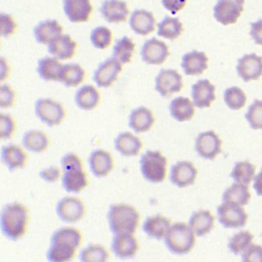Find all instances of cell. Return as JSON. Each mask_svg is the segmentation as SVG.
I'll list each match as a JSON object with an SVG mask.
<instances>
[{"label": "cell", "instance_id": "obj_1", "mask_svg": "<svg viewBox=\"0 0 262 262\" xmlns=\"http://www.w3.org/2000/svg\"><path fill=\"white\" fill-rule=\"evenodd\" d=\"M83 241L82 232L72 226L56 229L51 238L46 253L49 262H71Z\"/></svg>", "mask_w": 262, "mask_h": 262}, {"label": "cell", "instance_id": "obj_2", "mask_svg": "<svg viewBox=\"0 0 262 262\" xmlns=\"http://www.w3.org/2000/svg\"><path fill=\"white\" fill-rule=\"evenodd\" d=\"M29 210L19 203L6 204L0 213V226L2 233L11 241L21 238L28 229Z\"/></svg>", "mask_w": 262, "mask_h": 262}, {"label": "cell", "instance_id": "obj_3", "mask_svg": "<svg viewBox=\"0 0 262 262\" xmlns=\"http://www.w3.org/2000/svg\"><path fill=\"white\" fill-rule=\"evenodd\" d=\"M111 231L114 234H134L140 220V214L135 207L125 203L113 204L106 214Z\"/></svg>", "mask_w": 262, "mask_h": 262}, {"label": "cell", "instance_id": "obj_4", "mask_svg": "<svg viewBox=\"0 0 262 262\" xmlns=\"http://www.w3.org/2000/svg\"><path fill=\"white\" fill-rule=\"evenodd\" d=\"M62 168L61 184L66 191L72 193L81 192L88 185L87 174L84 171L80 157L75 152L66 154L60 161Z\"/></svg>", "mask_w": 262, "mask_h": 262}, {"label": "cell", "instance_id": "obj_5", "mask_svg": "<svg viewBox=\"0 0 262 262\" xmlns=\"http://www.w3.org/2000/svg\"><path fill=\"white\" fill-rule=\"evenodd\" d=\"M195 233L188 223L175 222L171 225L164 241L171 253L185 255L193 249L195 245Z\"/></svg>", "mask_w": 262, "mask_h": 262}, {"label": "cell", "instance_id": "obj_6", "mask_svg": "<svg viewBox=\"0 0 262 262\" xmlns=\"http://www.w3.org/2000/svg\"><path fill=\"white\" fill-rule=\"evenodd\" d=\"M140 171L145 180L160 183L167 175V158L160 150H146L140 158Z\"/></svg>", "mask_w": 262, "mask_h": 262}, {"label": "cell", "instance_id": "obj_7", "mask_svg": "<svg viewBox=\"0 0 262 262\" xmlns=\"http://www.w3.org/2000/svg\"><path fill=\"white\" fill-rule=\"evenodd\" d=\"M35 113L37 118L49 127L59 125L64 117L66 110L63 105L53 98H39L35 103Z\"/></svg>", "mask_w": 262, "mask_h": 262}, {"label": "cell", "instance_id": "obj_8", "mask_svg": "<svg viewBox=\"0 0 262 262\" xmlns=\"http://www.w3.org/2000/svg\"><path fill=\"white\" fill-rule=\"evenodd\" d=\"M217 216L225 228H241L247 224L248 213L243 206L233 203H222L217 208Z\"/></svg>", "mask_w": 262, "mask_h": 262}, {"label": "cell", "instance_id": "obj_9", "mask_svg": "<svg viewBox=\"0 0 262 262\" xmlns=\"http://www.w3.org/2000/svg\"><path fill=\"white\" fill-rule=\"evenodd\" d=\"M56 215L66 223H76L80 221L86 213V208L82 200L77 196H63L56 204Z\"/></svg>", "mask_w": 262, "mask_h": 262}, {"label": "cell", "instance_id": "obj_10", "mask_svg": "<svg viewBox=\"0 0 262 262\" xmlns=\"http://www.w3.org/2000/svg\"><path fill=\"white\" fill-rule=\"evenodd\" d=\"M182 76L174 69H163L155 79V89L163 97H169L181 91Z\"/></svg>", "mask_w": 262, "mask_h": 262}, {"label": "cell", "instance_id": "obj_11", "mask_svg": "<svg viewBox=\"0 0 262 262\" xmlns=\"http://www.w3.org/2000/svg\"><path fill=\"white\" fill-rule=\"evenodd\" d=\"M222 141L213 130L199 133L195 138L194 148L196 154L206 160H214L222 150Z\"/></svg>", "mask_w": 262, "mask_h": 262}, {"label": "cell", "instance_id": "obj_12", "mask_svg": "<svg viewBox=\"0 0 262 262\" xmlns=\"http://www.w3.org/2000/svg\"><path fill=\"white\" fill-rule=\"evenodd\" d=\"M245 0H218L213 8L215 19L221 25L235 24L244 10Z\"/></svg>", "mask_w": 262, "mask_h": 262}, {"label": "cell", "instance_id": "obj_13", "mask_svg": "<svg viewBox=\"0 0 262 262\" xmlns=\"http://www.w3.org/2000/svg\"><path fill=\"white\" fill-rule=\"evenodd\" d=\"M122 72V63L115 57L103 60L94 71L93 80L98 87L106 88L112 86Z\"/></svg>", "mask_w": 262, "mask_h": 262}, {"label": "cell", "instance_id": "obj_14", "mask_svg": "<svg viewBox=\"0 0 262 262\" xmlns=\"http://www.w3.org/2000/svg\"><path fill=\"white\" fill-rule=\"evenodd\" d=\"M198 176V169L192 162L179 161L172 165L170 169V181L179 188L192 185Z\"/></svg>", "mask_w": 262, "mask_h": 262}, {"label": "cell", "instance_id": "obj_15", "mask_svg": "<svg viewBox=\"0 0 262 262\" xmlns=\"http://www.w3.org/2000/svg\"><path fill=\"white\" fill-rule=\"evenodd\" d=\"M140 54L145 63L159 66L167 60L169 56V47L164 41L150 38L143 43Z\"/></svg>", "mask_w": 262, "mask_h": 262}, {"label": "cell", "instance_id": "obj_16", "mask_svg": "<svg viewBox=\"0 0 262 262\" xmlns=\"http://www.w3.org/2000/svg\"><path fill=\"white\" fill-rule=\"evenodd\" d=\"M112 252L120 259L134 258L138 252L139 244L134 234H115L111 245Z\"/></svg>", "mask_w": 262, "mask_h": 262}, {"label": "cell", "instance_id": "obj_17", "mask_svg": "<svg viewBox=\"0 0 262 262\" xmlns=\"http://www.w3.org/2000/svg\"><path fill=\"white\" fill-rule=\"evenodd\" d=\"M236 72L245 82L258 80L262 76V57L256 53L244 55L237 60Z\"/></svg>", "mask_w": 262, "mask_h": 262}, {"label": "cell", "instance_id": "obj_18", "mask_svg": "<svg viewBox=\"0 0 262 262\" xmlns=\"http://www.w3.org/2000/svg\"><path fill=\"white\" fill-rule=\"evenodd\" d=\"M88 165L94 176L105 177L114 169V159L110 151L97 148L90 154L88 158Z\"/></svg>", "mask_w": 262, "mask_h": 262}, {"label": "cell", "instance_id": "obj_19", "mask_svg": "<svg viewBox=\"0 0 262 262\" xmlns=\"http://www.w3.org/2000/svg\"><path fill=\"white\" fill-rule=\"evenodd\" d=\"M63 11L72 23H86L89 20L93 7L90 0H63Z\"/></svg>", "mask_w": 262, "mask_h": 262}, {"label": "cell", "instance_id": "obj_20", "mask_svg": "<svg viewBox=\"0 0 262 262\" xmlns=\"http://www.w3.org/2000/svg\"><path fill=\"white\" fill-rule=\"evenodd\" d=\"M129 26L135 34L147 36L156 29V18L148 10L136 9L129 16Z\"/></svg>", "mask_w": 262, "mask_h": 262}, {"label": "cell", "instance_id": "obj_21", "mask_svg": "<svg viewBox=\"0 0 262 262\" xmlns=\"http://www.w3.org/2000/svg\"><path fill=\"white\" fill-rule=\"evenodd\" d=\"M215 86L208 79H201L191 86V98L199 108L209 107L215 100Z\"/></svg>", "mask_w": 262, "mask_h": 262}, {"label": "cell", "instance_id": "obj_22", "mask_svg": "<svg viewBox=\"0 0 262 262\" xmlns=\"http://www.w3.org/2000/svg\"><path fill=\"white\" fill-rule=\"evenodd\" d=\"M99 11L102 17L111 24L125 21L129 16V8L124 0H104Z\"/></svg>", "mask_w": 262, "mask_h": 262}, {"label": "cell", "instance_id": "obj_23", "mask_svg": "<svg viewBox=\"0 0 262 262\" xmlns=\"http://www.w3.org/2000/svg\"><path fill=\"white\" fill-rule=\"evenodd\" d=\"M1 161L5 165V167L10 172H12L26 166L28 161V155L21 146L14 143H9L2 146Z\"/></svg>", "mask_w": 262, "mask_h": 262}, {"label": "cell", "instance_id": "obj_24", "mask_svg": "<svg viewBox=\"0 0 262 262\" xmlns=\"http://www.w3.org/2000/svg\"><path fill=\"white\" fill-rule=\"evenodd\" d=\"M77 43L68 34H62L48 44V52L59 60L72 58L76 53Z\"/></svg>", "mask_w": 262, "mask_h": 262}, {"label": "cell", "instance_id": "obj_25", "mask_svg": "<svg viewBox=\"0 0 262 262\" xmlns=\"http://www.w3.org/2000/svg\"><path fill=\"white\" fill-rule=\"evenodd\" d=\"M181 68L188 76H199L208 69V57L203 51L191 50L182 55Z\"/></svg>", "mask_w": 262, "mask_h": 262}, {"label": "cell", "instance_id": "obj_26", "mask_svg": "<svg viewBox=\"0 0 262 262\" xmlns=\"http://www.w3.org/2000/svg\"><path fill=\"white\" fill-rule=\"evenodd\" d=\"M171 225V220L168 217L162 214H156L144 220L142 229L148 237L163 239L166 237Z\"/></svg>", "mask_w": 262, "mask_h": 262}, {"label": "cell", "instance_id": "obj_27", "mask_svg": "<svg viewBox=\"0 0 262 262\" xmlns=\"http://www.w3.org/2000/svg\"><path fill=\"white\" fill-rule=\"evenodd\" d=\"M155 121V116L151 110L145 106H138L130 113L128 125L133 131L144 133L154 126Z\"/></svg>", "mask_w": 262, "mask_h": 262}, {"label": "cell", "instance_id": "obj_28", "mask_svg": "<svg viewBox=\"0 0 262 262\" xmlns=\"http://www.w3.org/2000/svg\"><path fill=\"white\" fill-rule=\"evenodd\" d=\"M63 29L56 19H45L40 21L33 30L35 39L40 44H49L55 38L62 35Z\"/></svg>", "mask_w": 262, "mask_h": 262}, {"label": "cell", "instance_id": "obj_29", "mask_svg": "<svg viewBox=\"0 0 262 262\" xmlns=\"http://www.w3.org/2000/svg\"><path fill=\"white\" fill-rule=\"evenodd\" d=\"M115 148L124 157H134L142 148V141L139 137L131 132L125 131L120 133L114 141Z\"/></svg>", "mask_w": 262, "mask_h": 262}, {"label": "cell", "instance_id": "obj_30", "mask_svg": "<svg viewBox=\"0 0 262 262\" xmlns=\"http://www.w3.org/2000/svg\"><path fill=\"white\" fill-rule=\"evenodd\" d=\"M194 103L188 97L178 96L171 100L169 112L173 119L178 122L189 121L194 116Z\"/></svg>", "mask_w": 262, "mask_h": 262}, {"label": "cell", "instance_id": "obj_31", "mask_svg": "<svg viewBox=\"0 0 262 262\" xmlns=\"http://www.w3.org/2000/svg\"><path fill=\"white\" fill-rule=\"evenodd\" d=\"M188 224L196 236H204L213 229L215 217L209 210H199L190 215Z\"/></svg>", "mask_w": 262, "mask_h": 262}, {"label": "cell", "instance_id": "obj_32", "mask_svg": "<svg viewBox=\"0 0 262 262\" xmlns=\"http://www.w3.org/2000/svg\"><path fill=\"white\" fill-rule=\"evenodd\" d=\"M100 101V93L93 85H83L75 94V102L77 106L84 111L94 110Z\"/></svg>", "mask_w": 262, "mask_h": 262}, {"label": "cell", "instance_id": "obj_33", "mask_svg": "<svg viewBox=\"0 0 262 262\" xmlns=\"http://www.w3.org/2000/svg\"><path fill=\"white\" fill-rule=\"evenodd\" d=\"M62 67L59 59L53 56H44L38 60L37 72L44 81H59Z\"/></svg>", "mask_w": 262, "mask_h": 262}, {"label": "cell", "instance_id": "obj_34", "mask_svg": "<svg viewBox=\"0 0 262 262\" xmlns=\"http://www.w3.org/2000/svg\"><path fill=\"white\" fill-rule=\"evenodd\" d=\"M23 147L32 152H42L49 147V137L40 130H29L21 138Z\"/></svg>", "mask_w": 262, "mask_h": 262}, {"label": "cell", "instance_id": "obj_35", "mask_svg": "<svg viewBox=\"0 0 262 262\" xmlns=\"http://www.w3.org/2000/svg\"><path fill=\"white\" fill-rule=\"evenodd\" d=\"M85 77L86 72L82 66L76 62H71L63 64L59 81L66 87H76L85 80Z\"/></svg>", "mask_w": 262, "mask_h": 262}, {"label": "cell", "instance_id": "obj_36", "mask_svg": "<svg viewBox=\"0 0 262 262\" xmlns=\"http://www.w3.org/2000/svg\"><path fill=\"white\" fill-rule=\"evenodd\" d=\"M183 32V25L177 17L166 15L158 24V35L165 39L175 40L180 37Z\"/></svg>", "mask_w": 262, "mask_h": 262}, {"label": "cell", "instance_id": "obj_37", "mask_svg": "<svg viewBox=\"0 0 262 262\" xmlns=\"http://www.w3.org/2000/svg\"><path fill=\"white\" fill-rule=\"evenodd\" d=\"M251 193L248 185L241 183H233L225 189L222 195V201L224 203H233L241 206H245L250 202Z\"/></svg>", "mask_w": 262, "mask_h": 262}, {"label": "cell", "instance_id": "obj_38", "mask_svg": "<svg viewBox=\"0 0 262 262\" xmlns=\"http://www.w3.org/2000/svg\"><path fill=\"white\" fill-rule=\"evenodd\" d=\"M135 51V44L133 40L127 36L116 40L113 48V57L121 63H129Z\"/></svg>", "mask_w": 262, "mask_h": 262}, {"label": "cell", "instance_id": "obj_39", "mask_svg": "<svg viewBox=\"0 0 262 262\" xmlns=\"http://www.w3.org/2000/svg\"><path fill=\"white\" fill-rule=\"evenodd\" d=\"M80 262H107L110 253L100 244H90L83 248L79 254Z\"/></svg>", "mask_w": 262, "mask_h": 262}, {"label": "cell", "instance_id": "obj_40", "mask_svg": "<svg viewBox=\"0 0 262 262\" xmlns=\"http://www.w3.org/2000/svg\"><path fill=\"white\" fill-rule=\"evenodd\" d=\"M255 172L256 167L253 164L248 161H242L235 163L230 173V177L237 183L249 185L251 181L255 178Z\"/></svg>", "mask_w": 262, "mask_h": 262}, {"label": "cell", "instance_id": "obj_41", "mask_svg": "<svg viewBox=\"0 0 262 262\" xmlns=\"http://www.w3.org/2000/svg\"><path fill=\"white\" fill-rule=\"evenodd\" d=\"M253 238L254 235L252 232L248 230L238 231L229 238L228 248L235 255L242 254L252 245Z\"/></svg>", "mask_w": 262, "mask_h": 262}, {"label": "cell", "instance_id": "obj_42", "mask_svg": "<svg viewBox=\"0 0 262 262\" xmlns=\"http://www.w3.org/2000/svg\"><path fill=\"white\" fill-rule=\"evenodd\" d=\"M113 39L112 31L104 26H98L94 28L90 33V41L92 45L97 49L107 48Z\"/></svg>", "mask_w": 262, "mask_h": 262}, {"label": "cell", "instance_id": "obj_43", "mask_svg": "<svg viewBox=\"0 0 262 262\" xmlns=\"http://www.w3.org/2000/svg\"><path fill=\"white\" fill-rule=\"evenodd\" d=\"M224 101L226 105L231 110H241L247 102V96L245 92L237 86L229 87L224 91Z\"/></svg>", "mask_w": 262, "mask_h": 262}, {"label": "cell", "instance_id": "obj_44", "mask_svg": "<svg viewBox=\"0 0 262 262\" xmlns=\"http://www.w3.org/2000/svg\"><path fill=\"white\" fill-rule=\"evenodd\" d=\"M245 117L252 129H262V100L256 99L249 106Z\"/></svg>", "mask_w": 262, "mask_h": 262}, {"label": "cell", "instance_id": "obj_45", "mask_svg": "<svg viewBox=\"0 0 262 262\" xmlns=\"http://www.w3.org/2000/svg\"><path fill=\"white\" fill-rule=\"evenodd\" d=\"M16 129V124L14 119L8 115L1 113L0 114V134L2 139H9L13 136Z\"/></svg>", "mask_w": 262, "mask_h": 262}, {"label": "cell", "instance_id": "obj_46", "mask_svg": "<svg viewBox=\"0 0 262 262\" xmlns=\"http://www.w3.org/2000/svg\"><path fill=\"white\" fill-rule=\"evenodd\" d=\"M15 92L8 84H2L0 87V107L8 108L14 104Z\"/></svg>", "mask_w": 262, "mask_h": 262}, {"label": "cell", "instance_id": "obj_47", "mask_svg": "<svg viewBox=\"0 0 262 262\" xmlns=\"http://www.w3.org/2000/svg\"><path fill=\"white\" fill-rule=\"evenodd\" d=\"M0 25H1V35L2 37H5V38L11 36L17 28V25L13 19V17L10 14L4 13V12L0 13Z\"/></svg>", "mask_w": 262, "mask_h": 262}, {"label": "cell", "instance_id": "obj_48", "mask_svg": "<svg viewBox=\"0 0 262 262\" xmlns=\"http://www.w3.org/2000/svg\"><path fill=\"white\" fill-rule=\"evenodd\" d=\"M242 262H262V246L252 244L243 253Z\"/></svg>", "mask_w": 262, "mask_h": 262}, {"label": "cell", "instance_id": "obj_49", "mask_svg": "<svg viewBox=\"0 0 262 262\" xmlns=\"http://www.w3.org/2000/svg\"><path fill=\"white\" fill-rule=\"evenodd\" d=\"M39 176L46 182H55L62 176V172L58 167L51 166L41 170Z\"/></svg>", "mask_w": 262, "mask_h": 262}, {"label": "cell", "instance_id": "obj_50", "mask_svg": "<svg viewBox=\"0 0 262 262\" xmlns=\"http://www.w3.org/2000/svg\"><path fill=\"white\" fill-rule=\"evenodd\" d=\"M161 2L164 8L175 14L184 8L187 0H161Z\"/></svg>", "mask_w": 262, "mask_h": 262}, {"label": "cell", "instance_id": "obj_51", "mask_svg": "<svg viewBox=\"0 0 262 262\" xmlns=\"http://www.w3.org/2000/svg\"><path fill=\"white\" fill-rule=\"evenodd\" d=\"M250 36L252 37L253 41L262 46V19L259 18L255 23H251V30Z\"/></svg>", "mask_w": 262, "mask_h": 262}, {"label": "cell", "instance_id": "obj_52", "mask_svg": "<svg viewBox=\"0 0 262 262\" xmlns=\"http://www.w3.org/2000/svg\"><path fill=\"white\" fill-rule=\"evenodd\" d=\"M8 75H9L8 63L4 57H1V61H0V79H1V81H4L8 77Z\"/></svg>", "mask_w": 262, "mask_h": 262}, {"label": "cell", "instance_id": "obj_53", "mask_svg": "<svg viewBox=\"0 0 262 262\" xmlns=\"http://www.w3.org/2000/svg\"><path fill=\"white\" fill-rule=\"evenodd\" d=\"M254 188L256 193L262 196V168L261 171L254 178Z\"/></svg>", "mask_w": 262, "mask_h": 262}]
</instances>
